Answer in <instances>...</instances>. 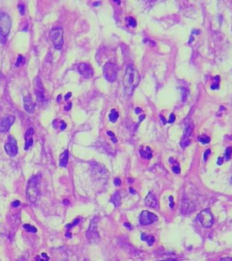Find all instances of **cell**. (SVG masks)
I'll use <instances>...</instances> for the list:
<instances>
[{
    "label": "cell",
    "instance_id": "cell-3",
    "mask_svg": "<svg viewBox=\"0 0 232 261\" xmlns=\"http://www.w3.org/2000/svg\"><path fill=\"white\" fill-rule=\"evenodd\" d=\"M11 18L6 13H0V44L5 45L11 29Z\"/></svg>",
    "mask_w": 232,
    "mask_h": 261
},
{
    "label": "cell",
    "instance_id": "cell-41",
    "mask_svg": "<svg viewBox=\"0 0 232 261\" xmlns=\"http://www.w3.org/2000/svg\"><path fill=\"white\" fill-rule=\"evenodd\" d=\"M71 96H72V93H70V92H69V93H67V94L65 96V101H67V100H68V99H69Z\"/></svg>",
    "mask_w": 232,
    "mask_h": 261
},
{
    "label": "cell",
    "instance_id": "cell-8",
    "mask_svg": "<svg viewBox=\"0 0 232 261\" xmlns=\"http://www.w3.org/2000/svg\"><path fill=\"white\" fill-rule=\"evenodd\" d=\"M5 151L11 157H15L18 152L17 140L12 135L9 136L8 139H7V142L5 144Z\"/></svg>",
    "mask_w": 232,
    "mask_h": 261
},
{
    "label": "cell",
    "instance_id": "cell-15",
    "mask_svg": "<svg viewBox=\"0 0 232 261\" xmlns=\"http://www.w3.org/2000/svg\"><path fill=\"white\" fill-rule=\"evenodd\" d=\"M34 132V128H29V129L27 131V132H26V135H25V140H26L25 150H26V151H27L28 149H29V148H30V147L33 145V142H34V141H33L32 136H33Z\"/></svg>",
    "mask_w": 232,
    "mask_h": 261
},
{
    "label": "cell",
    "instance_id": "cell-7",
    "mask_svg": "<svg viewBox=\"0 0 232 261\" xmlns=\"http://www.w3.org/2000/svg\"><path fill=\"white\" fill-rule=\"evenodd\" d=\"M104 77L108 82H114L117 77V68L113 63H107L103 67Z\"/></svg>",
    "mask_w": 232,
    "mask_h": 261
},
{
    "label": "cell",
    "instance_id": "cell-35",
    "mask_svg": "<svg viewBox=\"0 0 232 261\" xmlns=\"http://www.w3.org/2000/svg\"><path fill=\"white\" fill-rule=\"evenodd\" d=\"M66 128V124H65V122H64V121H62L61 122V126H60V130H62V131H64L65 129Z\"/></svg>",
    "mask_w": 232,
    "mask_h": 261
},
{
    "label": "cell",
    "instance_id": "cell-26",
    "mask_svg": "<svg viewBox=\"0 0 232 261\" xmlns=\"http://www.w3.org/2000/svg\"><path fill=\"white\" fill-rule=\"evenodd\" d=\"M18 10H19V13H20L21 16H25V14H26L25 5H24V4H19L18 5Z\"/></svg>",
    "mask_w": 232,
    "mask_h": 261
},
{
    "label": "cell",
    "instance_id": "cell-1",
    "mask_svg": "<svg viewBox=\"0 0 232 261\" xmlns=\"http://www.w3.org/2000/svg\"><path fill=\"white\" fill-rule=\"evenodd\" d=\"M140 83V73L132 65H129L124 76V92L128 95H131L134 89Z\"/></svg>",
    "mask_w": 232,
    "mask_h": 261
},
{
    "label": "cell",
    "instance_id": "cell-51",
    "mask_svg": "<svg viewBox=\"0 0 232 261\" xmlns=\"http://www.w3.org/2000/svg\"><path fill=\"white\" fill-rule=\"evenodd\" d=\"M65 237H67V238H70V237H71V234H70V232H67V233L65 234Z\"/></svg>",
    "mask_w": 232,
    "mask_h": 261
},
{
    "label": "cell",
    "instance_id": "cell-50",
    "mask_svg": "<svg viewBox=\"0 0 232 261\" xmlns=\"http://www.w3.org/2000/svg\"><path fill=\"white\" fill-rule=\"evenodd\" d=\"M160 261H177L176 259H166V260H160Z\"/></svg>",
    "mask_w": 232,
    "mask_h": 261
},
{
    "label": "cell",
    "instance_id": "cell-34",
    "mask_svg": "<svg viewBox=\"0 0 232 261\" xmlns=\"http://www.w3.org/2000/svg\"><path fill=\"white\" fill-rule=\"evenodd\" d=\"M18 206H20V201H15L12 202V207H13V208H17Z\"/></svg>",
    "mask_w": 232,
    "mask_h": 261
},
{
    "label": "cell",
    "instance_id": "cell-9",
    "mask_svg": "<svg viewBox=\"0 0 232 261\" xmlns=\"http://www.w3.org/2000/svg\"><path fill=\"white\" fill-rule=\"evenodd\" d=\"M157 220H158V217L155 214L150 212V211H147V210L142 211L140 215V218H139L140 224L143 225V226L151 225V224H152V223L156 222Z\"/></svg>",
    "mask_w": 232,
    "mask_h": 261
},
{
    "label": "cell",
    "instance_id": "cell-33",
    "mask_svg": "<svg viewBox=\"0 0 232 261\" xmlns=\"http://www.w3.org/2000/svg\"><path fill=\"white\" fill-rule=\"evenodd\" d=\"M210 150L209 149V150H207V151H205V153H204V160H207V159H208V157H209V155L210 154Z\"/></svg>",
    "mask_w": 232,
    "mask_h": 261
},
{
    "label": "cell",
    "instance_id": "cell-40",
    "mask_svg": "<svg viewBox=\"0 0 232 261\" xmlns=\"http://www.w3.org/2000/svg\"><path fill=\"white\" fill-rule=\"evenodd\" d=\"M71 107H72V103H69L66 106H65V111H69L71 109Z\"/></svg>",
    "mask_w": 232,
    "mask_h": 261
},
{
    "label": "cell",
    "instance_id": "cell-52",
    "mask_svg": "<svg viewBox=\"0 0 232 261\" xmlns=\"http://www.w3.org/2000/svg\"><path fill=\"white\" fill-rule=\"evenodd\" d=\"M63 202H64V204H65V205H68V204H69V201H68L67 200H66V201L65 200V201H64Z\"/></svg>",
    "mask_w": 232,
    "mask_h": 261
},
{
    "label": "cell",
    "instance_id": "cell-21",
    "mask_svg": "<svg viewBox=\"0 0 232 261\" xmlns=\"http://www.w3.org/2000/svg\"><path fill=\"white\" fill-rule=\"evenodd\" d=\"M111 201L113 202V204L115 206V207H119L120 204H121V196H120V193L118 191H116L113 197H112V200Z\"/></svg>",
    "mask_w": 232,
    "mask_h": 261
},
{
    "label": "cell",
    "instance_id": "cell-48",
    "mask_svg": "<svg viewBox=\"0 0 232 261\" xmlns=\"http://www.w3.org/2000/svg\"><path fill=\"white\" fill-rule=\"evenodd\" d=\"M144 118H145V115H144V114H142V115H141V116H140V118H139V121L141 122V121L144 120Z\"/></svg>",
    "mask_w": 232,
    "mask_h": 261
},
{
    "label": "cell",
    "instance_id": "cell-47",
    "mask_svg": "<svg viewBox=\"0 0 232 261\" xmlns=\"http://www.w3.org/2000/svg\"><path fill=\"white\" fill-rule=\"evenodd\" d=\"M141 111V109H140L139 107H137V108L135 109V113H136V114H140Z\"/></svg>",
    "mask_w": 232,
    "mask_h": 261
},
{
    "label": "cell",
    "instance_id": "cell-44",
    "mask_svg": "<svg viewBox=\"0 0 232 261\" xmlns=\"http://www.w3.org/2000/svg\"><path fill=\"white\" fill-rule=\"evenodd\" d=\"M124 226H125L126 228H129L130 229H132V227L131 226V224H130V223H128V222H125V223H124Z\"/></svg>",
    "mask_w": 232,
    "mask_h": 261
},
{
    "label": "cell",
    "instance_id": "cell-18",
    "mask_svg": "<svg viewBox=\"0 0 232 261\" xmlns=\"http://www.w3.org/2000/svg\"><path fill=\"white\" fill-rule=\"evenodd\" d=\"M140 153L141 155V157L147 159V160H150L152 158V151L151 149L149 147H146L145 150H143V149H141L140 150Z\"/></svg>",
    "mask_w": 232,
    "mask_h": 261
},
{
    "label": "cell",
    "instance_id": "cell-32",
    "mask_svg": "<svg viewBox=\"0 0 232 261\" xmlns=\"http://www.w3.org/2000/svg\"><path fill=\"white\" fill-rule=\"evenodd\" d=\"M174 122H175V115L173 114H172L169 118V123H173Z\"/></svg>",
    "mask_w": 232,
    "mask_h": 261
},
{
    "label": "cell",
    "instance_id": "cell-6",
    "mask_svg": "<svg viewBox=\"0 0 232 261\" xmlns=\"http://www.w3.org/2000/svg\"><path fill=\"white\" fill-rule=\"evenodd\" d=\"M96 219H92L90 227L88 229V230L86 231V238L89 240V242L91 243H96L99 241V234L98 231H97V225H96Z\"/></svg>",
    "mask_w": 232,
    "mask_h": 261
},
{
    "label": "cell",
    "instance_id": "cell-4",
    "mask_svg": "<svg viewBox=\"0 0 232 261\" xmlns=\"http://www.w3.org/2000/svg\"><path fill=\"white\" fill-rule=\"evenodd\" d=\"M197 219L204 228H210L214 222V218L210 209L201 210L197 216Z\"/></svg>",
    "mask_w": 232,
    "mask_h": 261
},
{
    "label": "cell",
    "instance_id": "cell-22",
    "mask_svg": "<svg viewBox=\"0 0 232 261\" xmlns=\"http://www.w3.org/2000/svg\"><path fill=\"white\" fill-rule=\"evenodd\" d=\"M118 118H119V114H118V111H117L116 110L113 109V110L111 111V114H110V115H109V120H110V122H115L118 120Z\"/></svg>",
    "mask_w": 232,
    "mask_h": 261
},
{
    "label": "cell",
    "instance_id": "cell-10",
    "mask_svg": "<svg viewBox=\"0 0 232 261\" xmlns=\"http://www.w3.org/2000/svg\"><path fill=\"white\" fill-rule=\"evenodd\" d=\"M16 117L13 115H8L2 118L0 122V132H6L12 126V124L14 123Z\"/></svg>",
    "mask_w": 232,
    "mask_h": 261
},
{
    "label": "cell",
    "instance_id": "cell-46",
    "mask_svg": "<svg viewBox=\"0 0 232 261\" xmlns=\"http://www.w3.org/2000/svg\"><path fill=\"white\" fill-rule=\"evenodd\" d=\"M129 190H130V192H131V194H136V191L133 190V188H130Z\"/></svg>",
    "mask_w": 232,
    "mask_h": 261
},
{
    "label": "cell",
    "instance_id": "cell-53",
    "mask_svg": "<svg viewBox=\"0 0 232 261\" xmlns=\"http://www.w3.org/2000/svg\"><path fill=\"white\" fill-rule=\"evenodd\" d=\"M60 101H61V95H59L57 97V102H60Z\"/></svg>",
    "mask_w": 232,
    "mask_h": 261
},
{
    "label": "cell",
    "instance_id": "cell-31",
    "mask_svg": "<svg viewBox=\"0 0 232 261\" xmlns=\"http://www.w3.org/2000/svg\"><path fill=\"white\" fill-rule=\"evenodd\" d=\"M41 257H42L43 258H40V257L37 256V257H35V260H36V261H47L46 259H44L45 257H47V255H46L45 253H41Z\"/></svg>",
    "mask_w": 232,
    "mask_h": 261
},
{
    "label": "cell",
    "instance_id": "cell-27",
    "mask_svg": "<svg viewBox=\"0 0 232 261\" xmlns=\"http://www.w3.org/2000/svg\"><path fill=\"white\" fill-rule=\"evenodd\" d=\"M231 154H232V148H231V147L227 148V149H226V152H225V157H226V159H227L228 160L230 159Z\"/></svg>",
    "mask_w": 232,
    "mask_h": 261
},
{
    "label": "cell",
    "instance_id": "cell-42",
    "mask_svg": "<svg viewBox=\"0 0 232 261\" xmlns=\"http://www.w3.org/2000/svg\"><path fill=\"white\" fill-rule=\"evenodd\" d=\"M160 119H161V121H162V124H166V120H165V118H164L162 115H160Z\"/></svg>",
    "mask_w": 232,
    "mask_h": 261
},
{
    "label": "cell",
    "instance_id": "cell-14",
    "mask_svg": "<svg viewBox=\"0 0 232 261\" xmlns=\"http://www.w3.org/2000/svg\"><path fill=\"white\" fill-rule=\"evenodd\" d=\"M144 202H145V205L146 206H148L150 208H157L158 207V201H157L156 196L152 191L149 192L148 195L146 196L145 200H144Z\"/></svg>",
    "mask_w": 232,
    "mask_h": 261
},
{
    "label": "cell",
    "instance_id": "cell-23",
    "mask_svg": "<svg viewBox=\"0 0 232 261\" xmlns=\"http://www.w3.org/2000/svg\"><path fill=\"white\" fill-rule=\"evenodd\" d=\"M25 63H26V59H25V57H24L22 55H18V58H17V63H16V66H17V67H19V66H21V65H25Z\"/></svg>",
    "mask_w": 232,
    "mask_h": 261
},
{
    "label": "cell",
    "instance_id": "cell-13",
    "mask_svg": "<svg viewBox=\"0 0 232 261\" xmlns=\"http://www.w3.org/2000/svg\"><path fill=\"white\" fill-rule=\"evenodd\" d=\"M24 108H25L26 111L28 114H33L34 111V103L33 102V99L31 95L24 96Z\"/></svg>",
    "mask_w": 232,
    "mask_h": 261
},
{
    "label": "cell",
    "instance_id": "cell-49",
    "mask_svg": "<svg viewBox=\"0 0 232 261\" xmlns=\"http://www.w3.org/2000/svg\"><path fill=\"white\" fill-rule=\"evenodd\" d=\"M101 4V2H95V3H93V6H99Z\"/></svg>",
    "mask_w": 232,
    "mask_h": 261
},
{
    "label": "cell",
    "instance_id": "cell-55",
    "mask_svg": "<svg viewBox=\"0 0 232 261\" xmlns=\"http://www.w3.org/2000/svg\"><path fill=\"white\" fill-rule=\"evenodd\" d=\"M231 181H232V178H231Z\"/></svg>",
    "mask_w": 232,
    "mask_h": 261
},
{
    "label": "cell",
    "instance_id": "cell-24",
    "mask_svg": "<svg viewBox=\"0 0 232 261\" xmlns=\"http://www.w3.org/2000/svg\"><path fill=\"white\" fill-rule=\"evenodd\" d=\"M198 140H199V142H200L201 144H207V143H209V142H210V137H209V136H207V135H202V136H200Z\"/></svg>",
    "mask_w": 232,
    "mask_h": 261
},
{
    "label": "cell",
    "instance_id": "cell-43",
    "mask_svg": "<svg viewBox=\"0 0 232 261\" xmlns=\"http://www.w3.org/2000/svg\"><path fill=\"white\" fill-rule=\"evenodd\" d=\"M107 134H108L109 136H111V137H112V139H113V138H115V136H114V133H113V132H107Z\"/></svg>",
    "mask_w": 232,
    "mask_h": 261
},
{
    "label": "cell",
    "instance_id": "cell-37",
    "mask_svg": "<svg viewBox=\"0 0 232 261\" xmlns=\"http://www.w3.org/2000/svg\"><path fill=\"white\" fill-rule=\"evenodd\" d=\"M170 208H173L174 207V203H173V197L172 196H170Z\"/></svg>",
    "mask_w": 232,
    "mask_h": 261
},
{
    "label": "cell",
    "instance_id": "cell-19",
    "mask_svg": "<svg viewBox=\"0 0 232 261\" xmlns=\"http://www.w3.org/2000/svg\"><path fill=\"white\" fill-rule=\"evenodd\" d=\"M192 132H193V125H192V124H187V126L185 127L183 139H184V140H190V137L192 134Z\"/></svg>",
    "mask_w": 232,
    "mask_h": 261
},
{
    "label": "cell",
    "instance_id": "cell-20",
    "mask_svg": "<svg viewBox=\"0 0 232 261\" xmlns=\"http://www.w3.org/2000/svg\"><path fill=\"white\" fill-rule=\"evenodd\" d=\"M141 239L142 241H147L148 245L149 246H152L154 241H155V238L153 237V236H147L145 233H142L141 236Z\"/></svg>",
    "mask_w": 232,
    "mask_h": 261
},
{
    "label": "cell",
    "instance_id": "cell-38",
    "mask_svg": "<svg viewBox=\"0 0 232 261\" xmlns=\"http://www.w3.org/2000/svg\"><path fill=\"white\" fill-rule=\"evenodd\" d=\"M217 163H218V165H221V164L223 163V158H221H221H218V162H217Z\"/></svg>",
    "mask_w": 232,
    "mask_h": 261
},
{
    "label": "cell",
    "instance_id": "cell-54",
    "mask_svg": "<svg viewBox=\"0 0 232 261\" xmlns=\"http://www.w3.org/2000/svg\"><path fill=\"white\" fill-rule=\"evenodd\" d=\"M129 182H130V183H132V182H133V180H132V179H130V180H129Z\"/></svg>",
    "mask_w": 232,
    "mask_h": 261
},
{
    "label": "cell",
    "instance_id": "cell-30",
    "mask_svg": "<svg viewBox=\"0 0 232 261\" xmlns=\"http://www.w3.org/2000/svg\"><path fill=\"white\" fill-rule=\"evenodd\" d=\"M172 170H173V172H174L175 174H179V173L180 172V165H179V164H177V165H174V166L172 167Z\"/></svg>",
    "mask_w": 232,
    "mask_h": 261
},
{
    "label": "cell",
    "instance_id": "cell-16",
    "mask_svg": "<svg viewBox=\"0 0 232 261\" xmlns=\"http://www.w3.org/2000/svg\"><path fill=\"white\" fill-rule=\"evenodd\" d=\"M68 156H69V153H68V151H65L62 154L60 155V160H59V166L62 167V168H65L67 166V163H68Z\"/></svg>",
    "mask_w": 232,
    "mask_h": 261
},
{
    "label": "cell",
    "instance_id": "cell-11",
    "mask_svg": "<svg viewBox=\"0 0 232 261\" xmlns=\"http://www.w3.org/2000/svg\"><path fill=\"white\" fill-rule=\"evenodd\" d=\"M34 93L38 102L42 103L45 100V93H44V87L39 77H36L34 80Z\"/></svg>",
    "mask_w": 232,
    "mask_h": 261
},
{
    "label": "cell",
    "instance_id": "cell-36",
    "mask_svg": "<svg viewBox=\"0 0 232 261\" xmlns=\"http://www.w3.org/2000/svg\"><path fill=\"white\" fill-rule=\"evenodd\" d=\"M113 183H114V185H115V186H120V185H121V180L119 178H116V179L114 180Z\"/></svg>",
    "mask_w": 232,
    "mask_h": 261
},
{
    "label": "cell",
    "instance_id": "cell-5",
    "mask_svg": "<svg viewBox=\"0 0 232 261\" xmlns=\"http://www.w3.org/2000/svg\"><path fill=\"white\" fill-rule=\"evenodd\" d=\"M64 31L61 27L54 28L50 32V38L55 45V48L56 50H61L64 45Z\"/></svg>",
    "mask_w": 232,
    "mask_h": 261
},
{
    "label": "cell",
    "instance_id": "cell-28",
    "mask_svg": "<svg viewBox=\"0 0 232 261\" xmlns=\"http://www.w3.org/2000/svg\"><path fill=\"white\" fill-rule=\"evenodd\" d=\"M127 20H128V24H130V26H131V27H136V21L134 20V18H132V17H128Z\"/></svg>",
    "mask_w": 232,
    "mask_h": 261
},
{
    "label": "cell",
    "instance_id": "cell-39",
    "mask_svg": "<svg viewBox=\"0 0 232 261\" xmlns=\"http://www.w3.org/2000/svg\"><path fill=\"white\" fill-rule=\"evenodd\" d=\"M219 87V84L218 83H216V84H212L211 85V89L212 90H216V89H218Z\"/></svg>",
    "mask_w": 232,
    "mask_h": 261
},
{
    "label": "cell",
    "instance_id": "cell-29",
    "mask_svg": "<svg viewBox=\"0 0 232 261\" xmlns=\"http://www.w3.org/2000/svg\"><path fill=\"white\" fill-rule=\"evenodd\" d=\"M80 222V219L78 218V219H75V221L73 222V223H71V224H68L67 226H66V229H71V228H73V227H75L76 224H78V223Z\"/></svg>",
    "mask_w": 232,
    "mask_h": 261
},
{
    "label": "cell",
    "instance_id": "cell-25",
    "mask_svg": "<svg viewBox=\"0 0 232 261\" xmlns=\"http://www.w3.org/2000/svg\"><path fill=\"white\" fill-rule=\"evenodd\" d=\"M23 227H24V229H25L27 231H28L30 233H36V232H37V229H36V228H34V226H32L30 224H25Z\"/></svg>",
    "mask_w": 232,
    "mask_h": 261
},
{
    "label": "cell",
    "instance_id": "cell-17",
    "mask_svg": "<svg viewBox=\"0 0 232 261\" xmlns=\"http://www.w3.org/2000/svg\"><path fill=\"white\" fill-rule=\"evenodd\" d=\"M191 211H192V203L188 201H183L181 204V213L188 214V213L191 212Z\"/></svg>",
    "mask_w": 232,
    "mask_h": 261
},
{
    "label": "cell",
    "instance_id": "cell-12",
    "mask_svg": "<svg viewBox=\"0 0 232 261\" xmlns=\"http://www.w3.org/2000/svg\"><path fill=\"white\" fill-rule=\"evenodd\" d=\"M77 70L81 75H83L85 78H91L93 75V71L92 67L90 66V65L88 64H85V63L80 64L77 67Z\"/></svg>",
    "mask_w": 232,
    "mask_h": 261
},
{
    "label": "cell",
    "instance_id": "cell-2",
    "mask_svg": "<svg viewBox=\"0 0 232 261\" xmlns=\"http://www.w3.org/2000/svg\"><path fill=\"white\" fill-rule=\"evenodd\" d=\"M40 174L37 176H34L28 182L27 190V196L28 201L32 203H35L37 201L40 191H39V180H40Z\"/></svg>",
    "mask_w": 232,
    "mask_h": 261
},
{
    "label": "cell",
    "instance_id": "cell-45",
    "mask_svg": "<svg viewBox=\"0 0 232 261\" xmlns=\"http://www.w3.org/2000/svg\"><path fill=\"white\" fill-rule=\"evenodd\" d=\"M221 261H232V258L231 257H224Z\"/></svg>",
    "mask_w": 232,
    "mask_h": 261
}]
</instances>
